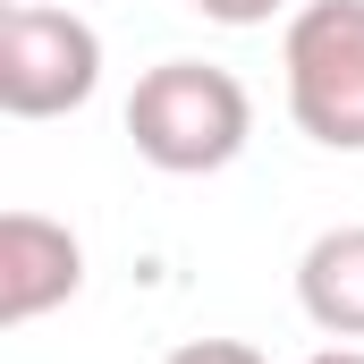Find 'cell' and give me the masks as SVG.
Listing matches in <instances>:
<instances>
[{
  "instance_id": "4",
  "label": "cell",
  "mask_w": 364,
  "mask_h": 364,
  "mask_svg": "<svg viewBox=\"0 0 364 364\" xmlns=\"http://www.w3.org/2000/svg\"><path fill=\"white\" fill-rule=\"evenodd\" d=\"M85 288V246L51 212H0V331L60 314Z\"/></svg>"
},
{
  "instance_id": "1",
  "label": "cell",
  "mask_w": 364,
  "mask_h": 364,
  "mask_svg": "<svg viewBox=\"0 0 364 364\" xmlns=\"http://www.w3.org/2000/svg\"><path fill=\"white\" fill-rule=\"evenodd\" d=\"M255 136V93L212 60H161L127 93V144L161 178H212L246 153Z\"/></svg>"
},
{
  "instance_id": "3",
  "label": "cell",
  "mask_w": 364,
  "mask_h": 364,
  "mask_svg": "<svg viewBox=\"0 0 364 364\" xmlns=\"http://www.w3.org/2000/svg\"><path fill=\"white\" fill-rule=\"evenodd\" d=\"M102 85V34L77 9L9 0L0 17V110L9 119H68Z\"/></svg>"
},
{
  "instance_id": "7",
  "label": "cell",
  "mask_w": 364,
  "mask_h": 364,
  "mask_svg": "<svg viewBox=\"0 0 364 364\" xmlns=\"http://www.w3.org/2000/svg\"><path fill=\"white\" fill-rule=\"evenodd\" d=\"M161 364H272V356L246 348V339H186V348H170Z\"/></svg>"
},
{
  "instance_id": "6",
  "label": "cell",
  "mask_w": 364,
  "mask_h": 364,
  "mask_svg": "<svg viewBox=\"0 0 364 364\" xmlns=\"http://www.w3.org/2000/svg\"><path fill=\"white\" fill-rule=\"evenodd\" d=\"M186 9L212 26H272V17H296L305 0H186Z\"/></svg>"
},
{
  "instance_id": "2",
  "label": "cell",
  "mask_w": 364,
  "mask_h": 364,
  "mask_svg": "<svg viewBox=\"0 0 364 364\" xmlns=\"http://www.w3.org/2000/svg\"><path fill=\"white\" fill-rule=\"evenodd\" d=\"M279 77L322 153H364V0H305L279 34Z\"/></svg>"
},
{
  "instance_id": "8",
  "label": "cell",
  "mask_w": 364,
  "mask_h": 364,
  "mask_svg": "<svg viewBox=\"0 0 364 364\" xmlns=\"http://www.w3.org/2000/svg\"><path fill=\"white\" fill-rule=\"evenodd\" d=\"M305 364H364V348H322V356H305Z\"/></svg>"
},
{
  "instance_id": "5",
  "label": "cell",
  "mask_w": 364,
  "mask_h": 364,
  "mask_svg": "<svg viewBox=\"0 0 364 364\" xmlns=\"http://www.w3.org/2000/svg\"><path fill=\"white\" fill-rule=\"evenodd\" d=\"M296 305L322 339H364V220L322 229L296 255Z\"/></svg>"
}]
</instances>
